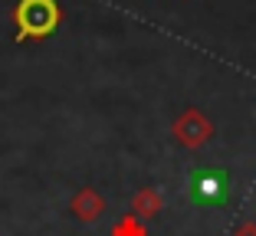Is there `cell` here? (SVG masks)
Masks as SVG:
<instances>
[{
    "instance_id": "cell-6",
    "label": "cell",
    "mask_w": 256,
    "mask_h": 236,
    "mask_svg": "<svg viewBox=\"0 0 256 236\" xmlns=\"http://www.w3.org/2000/svg\"><path fill=\"white\" fill-rule=\"evenodd\" d=\"M234 236H256V223L253 220H243L240 227L234 230Z\"/></svg>"
},
{
    "instance_id": "cell-3",
    "label": "cell",
    "mask_w": 256,
    "mask_h": 236,
    "mask_svg": "<svg viewBox=\"0 0 256 236\" xmlns=\"http://www.w3.org/2000/svg\"><path fill=\"white\" fill-rule=\"evenodd\" d=\"M69 214L79 223H96L98 217L106 214V197L96 187H82V191H76L72 200H69Z\"/></svg>"
},
{
    "instance_id": "cell-4",
    "label": "cell",
    "mask_w": 256,
    "mask_h": 236,
    "mask_svg": "<svg viewBox=\"0 0 256 236\" xmlns=\"http://www.w3.org/2000/svg\"><path fill=\"white\" fill-rule=\"evenodd\" d=\"M164 210V197H161V191H154V187H142V191H135V197H132V214L138 217V220H154V217Z\"/></svg>"
},
{
    "instance_id": "cell-1",
    "label": "cell",
    "mask_w": 256,
    "mask_h": 236,
    "mask_svg": "<svg viewBox=\"0 0 256 236\" xmlns=\"http://www.w3.org/2000/svg\"><path fill=\"white\" fill-rule=\"evenodd\" d=\"M16 43H43L62 26V7L56 0H16L14 13Z\"/></svg>"
},
{
    "instance_id": "cell-2",
    "label": "cell",
    "mask_w": 256,
    "mask_h": 236,
    "mask_svg": "<svg viewBox=\"0 0 256 236\" xmlns=\"http://www.w3.org/2000/svg\"><path fill=\"white\" fill-rule=\"evenodd\" d=\"M171 135H174V141H178L181 148L197 151V148H204L214 138V122L200 112V108H184V112L174 118Z\"/></svg>"
},
{
    "instance_id": "cell-5",
    "label": "cell",
    "mask_w": 256,
    "mask_h": 236,
    "mask_svg": "<svg viewBox=\"0 0 256 236\" xmlns=\"http://www.w3.org/2000/svg\"><path fill=\"white\" fill-rule=\"evenodd\" d=\"M108 236H148V223L138 220L135 214H125V217H118V220L112 223Z\"/></svg>"
}]
</instances>
